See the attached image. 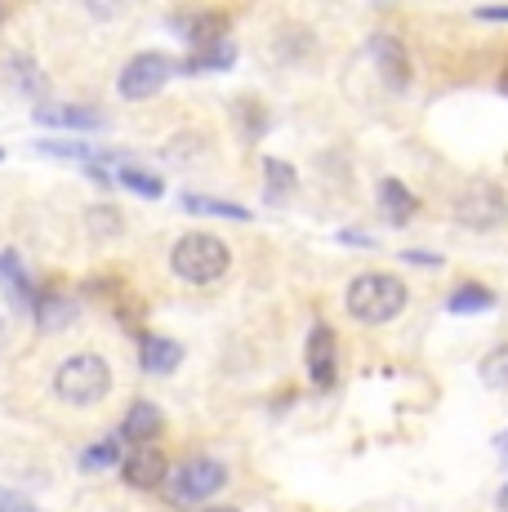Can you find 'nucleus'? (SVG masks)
<instances>
[{"instance_id": "nucleus-1", "label": "nucleus", "mask_w": 508, "mask_h": 512, "mask_svg": "<svg viewBox=\"0 0 508 512\" xmlns=\"http://www.w3.org/2000/svg\"><path fill=\"white\" fill-rule=\"evenodd\" d=\"M406 308V281H397L393 272H361L348 285V312L361 326H384Z\"/></svg>"}, {"instance_id": "nucleus-2", "label": "nucleus", "mask_w": 508, "mask_h": 512, "mask_svg": "<svg viewBox=\"0 0 508 512\" xmlns=\"http://www.w3.org/2000/svg\"><path fill=\"white\" fill-rule=\"evenodd\" d=\"M54 392L67 406H81V410L99 406L107 392H112V370H107V361L99 352H76V357H67L54 370Z\"/></svg>"}, {"instance_id": "nucleus-3", "label": "nucleus", "mask_w": 508, "mask_h": 512, "mask_svg": "<svg viewBox=\"0 0 508 512\" xmlns=\"http://www.w3.org/2000/svg\"><path fill=\"white\" fill-rule=\"evenodd\" d=\"M228 245L219 241V236H210V232H188V236H179L174 241V250H170V268H174V277H183V281H192V285H214L228 272Z\"/></svg>"}, {"instance_id": "nucleus-4", "label": "nucleus", "mask_w": 508, "mask_h": 512, "mask_svg": "<svg viewBox=\"0 0 508 512\" xmlns=\"http://www.w3.org/2000/svg\"><path fill=\"white\" fill-rule=\"evenodd\" d=\"M223 486H228V468H223L219 459H188V464H179L165 477V504L192 508V504H201V499L219 495Z\"/></svg>"}, {"instance_id": "nucleus-5", "label": "nucleus", "mask_w": 508, "mask_h": 512, "mask_svg": "<svg viewBox=\"0 0 508 512\" xmlns=\"http://www.w3.org/2000/svg\"><path fill=\"white\" fill-rule=\"evenodd\" d=\"M174 72H183V63H174L170 54H134L130 63H125V72H121V81H116V90H121V98L139 103V98L161 94L165 81H170Z\"/></svg>"}, {"instance_id": "nucleus-6", "label": "nucleus", "mask_w": 508, "mask_h": 512, "mask_svg": "<svg viewBox=\"0 0 508 512\" xmlns=\"http://www.w3.org/2000/svg\"><path fill=\"white\" fill-rule=\"evenodd\" d=\"M455 214H459V223H464V228L486 232V228H500V223H504L508 201H504V192H500V187H495V183L477 179V183L468 187L464 196H459Z\"/></svg>"}, {"instance_id": "nucleus-7", "label": "nucleus", "mask_w": 508, "mask_h": 512, "mask_svg": "<svg viewBox=\"0 0 508 512\" xmlns=\"http://www.w3.org/2000/svg\"><path fill=\"white\" fill-rule=\"evenodd\" d=\"M370 58H375V67L384 72V81L393 85V90H406L410 85V54H406V45L397 41L393 32L370 36Z\"/></svg>"}, {"instance_id": "nucleus-8", "label": "nucleus", "mask_w": 508, "mask_h": 512, "mask_svg": "<svg viewBox=\"0 0 508 512\" xmlns=\"http://www.w3.org/2000/svg\"><path fill=\"white\" fill-rule=\"evenodd\" d=\"M121 477L130 481L134 490H156L170 477V464H165V455L156 446H134V455L121 459Z\"/></svg>"}, {"instance_id": "nucleus-9", "label": "nucleus", "mask_w": 508, "mask_h": 512, "mask_svg": "<svg viewBox=\"0 0 508 512\" xmlns=\"http://www.w3.org/2000/svg\"><path fill=\"white\" fill-rule=\"evenodd\" d=\"M335 330L330 326H312L308 334V374L317 388H335V370H339V357H335Z\"/></svg>"}, {"instance_id": "nucleus-10", "label": "nucleus", "mask_w": 508, "mask_h": 512, "mask_svg": "<svg viewBox=\"0 0 508 512\" xmlns=\"http://www.w3.org/2000/svg\"><path fill=\"white\" fill-rule=\"evenodd\" d=\"M0 290H5V299L14 303L18 312H36V299H41V294L32 290V281H27V272H23V263H18L14 250L0 254Z\"/></svg>"}, {"instance_id": "nucleus-11", "label": "nucleus", "mask_w": 508, "mask_h": 512, "mask_svg": "<svg viewBox=\"0 0 508 512\" xmlns=\"http://www.w3.org/2000/svg\"><path fill=\"white\" fill-rule=\"evenodd\" d=\"M161 428H165V419H161V410L152 406V401H134L130 410H125V423H121V437H130L134 446H152L156 437H161Z\"/></svg>"}, {"instance_id": "nucleus-12", "label": "nucleus", "mask_w": 508, "mask_h": 512, "mask_svg": "<svg viewBox=\"0 0 508 512\" xmlns=\"http://www.w3.org/2000/svg\"><path fill=\"white\" fill-rule=\"evenodd\" d=\"M139 361L148 374H174L183 361V348L174 339H161V334H143L139 339Z\"/></svg>"}, {"instance_id": "nucleus-13", "label": "nucleus", "mask_w": 508, "mask_h": 512, "mask_svg": "<svg viewBox=\"0 0 508 512\" xmlns=\"http://www.w3.org/2000/svg\"><path fill=\"white\" fill-rule=\"evenodd\" d=\"M32 116L54 130H103V112L94 107H32Z\"/></svg>"}, {"instance_id": "nucleus-14", "label": "nucleus", "mask_w": 508, "mask_h": 512, "mask_svg": "<svg viewBox=\"0 0 508 512\" xmlns=\"http://www.w3.org/2000/svg\"><path fill=\"white\" fill-rule=\"evenodd\" d=\"M107 165H116V174H112V183H125L134 196H148V201H156V196L165 192V183L156 179L152 170H139L134 161H125V156H103V170Z\"/></svg>"}, {"instance_id": "nucleus-15", "label": "nucleus", "mask_w": 508, "mask_h": 512, "mask_svg": "<svg viewBox=\"0 0 508 512\" xmlns=\"http://www.w3.org/2000/svg\"><path fill=\"white\" fill-rule=\"evenodd\" d=\"M379 210L388 214V223H410L415 219V210H419V201H415V192H406V183H397V179H384L379 183Z\"/></svg>"}, {"instance_id": "nucleus-16", "label": "nucleus", "mask_w": 508, "mask_h": 512, "mask_svg": "<svg viewBox=\"0 0 508 512\" xmlns=\"http://www.w3.org/2000/svg\"><path fill=\"white\" fill-rule=\"evenodd\" d=\"M32 317H36V326H41L45 334L63 330V326H72V321H76V303L67 299V294H41Z\"/></svg>"}, {"instance_id": "nucleus-17", "label": "nucleus", "mask_w": 508, "mask_h": 512, "mask_svg": "<svg viewBox=\"0 0 508 512\" xmlns=\"http://www.w3.org/2000/svg\"><path fill=\"white\" fill-rule=\"evenodd\" d=\"M232 58H237V49H232V41H214V45H205V49H192V58L183 63V72H188V76L223 72V67H232Z\"/></svg>"}, {"instance_id": "nucleus-18", "label": "nucleus", "mask_w": 508, "mask_h": 512, "mask_svg": "<svg viewBox=\"0 0 508 512\" xmlns=\"http://www.w3.org/2000/svg\"><path fill=\"white\" fill-rule=\"evenodd\" d=\"M486 308H495V294L477 281H464L451 299H446V312H486Z\"/></svg>"}, {"instance_id": "nucleus-19", "label": "nucleus", "mask_w": 508, "mask_h": 512, "mask_svg": "<svg viewBox=\"0 0 508 512\" xmlns=\"http://www.w3.org/2000/svg\"><path fill=\"white\" fill-rule=\"evenodd\" d=\"M183 210H188V214H214V219H237V223L250 219V210H241V205H232V201H210V196H197V192L183 196Z\"/></svg>"}, {"instance_id": "nucleus-20", "label": "nucleus", "mask_w": 508, "mask_h": 512, "mask_svg": "<svg viewBox=\"0 0 508 512\" xmlns=\"http://www.w3.org/2000/svg\"><path fill=\"white\" fill-rule=\"evenodd\" d=\"M477 374H482V383L491 392H508V343H500V348L486 352L482 366H477Z\"/></svg>"}, {"instance_id": "nucleus-21", "label": "nucleus", "mask_w": 508, "mask_h": 512, "mask_svg": "<svg viewBox=\"0 0 508 512\" xmlns=\"http://www.w3.org/2000/svg\"><path fill=\"white\" fill-rule=\"evenodd\" d=\"M116 464H121V446H116V437L94 441V446L81 455V468L85 472H103V468H116Z\"/></svg>"}, {"instance_id": "nucleus-22", "label": "nucleus", "mask_w": 508, "mask_h": 512, "mask_svg": "<svg viewBox=\"0 0 508 512\" xmlns=\"http://www.w3.org/2000/svg\"><path fill=\"white\" fill-rule=\"evenodd\" d=\"M45 156H67V161H94V147L85 143H63V139H41L36 143Z\"/></svg>"}, {"instance_id": "nucleus-23", "label": "nucleus", "mask_w": 508, "mask_h": 512, "mask_svg": "<svg viewBox=\"0 0 508 512\" xmlns=\"http://www.w3.org/2000/svg\"><path fill=\"white\" fill-rule=\"evenodd\" d=\"M263 174L272 179V201H277V192H290V187H295V165L277 161V156H268V161H263Z\"/></svg>"}, {"instance_id": "nucleus-24", "label": "nucleus", "mask_w": 508, "mask_h": 512, "mask_svg": "<svg viewBox=\"0 0 508 512\" xmlns=\"http://www.w3.org/2000/svg\"><path fill=\"white\" fill-rule=\"evenodd\" d=\"M121 210H112V205H94L90 210V232L94 236H116L121 232V219H116Z\"/></svg>"}, {"instance_id": "nucleus-25", "label": "nucleus", "mask_w": 508, "mask_h": 512, "mask_svg": "<svg viewBox=\"0 0 508 512\" xmlns=\"http://www.w3.org/2000/svg\"><path fill=\"white\" fill-rule=\"evenodd\" d=\"M0 512H32V504H27L18 490H9V486H0Z\"/></svg>"}, {"instance_id": "nucleus-26", "label": "nucleus", "mask_w": 508, "mask_h": 512, "mask_svg": "<svg viewBox=\"0 0 508 512\" xmlns=\"http://www.w3.org/2000/svg\"><path fill=\"white\" fill-rule=\"evenodd\" d=\"M406 263H424V268H442V254H424V250H402Z\"/></svg>"}, {"instance_id": "nucleus-27", "label": "nucleus", "mask_w": 508, "mask_h": 512, "mask_svg": "<svg viewBox=\"0 0 508 512\" xmlns=\"http://www.w3.org/2000/svg\"><path fill=\"white\" fill-rule=\"evenodd\" d=\"M477 18H482V23H508V5H500V9H477Z\"/></svg>"}, {"instance_id": "nucleus-28", "label": "nucleus", "mask_w": 508, "mask_h": 512, "mask_svg": "<svg viewBox=\"0 0 508 512\" xmlns=\"http://www.w3.org/2000/svg\"><path fill=\"white\" fill-rule=\"evenodd\" d=\"M495 455L508 459V432H500V437H495Z\"/></svg>"}, {"instance_id": "nucleus-29", "label": "nucleus", "mask_w": 508, "mask_h": 512, "mask_svg": "<svg viewBox=\"0 0 508 512\" xmlns=\"http://www.w3.org/2000/svg\"><path fill=\"white\" fill-rule=\"evenodd\" d=\"M500 512H508V486L500 490Z\"/></svg>"}, {"instance_id": "nucleus-30", "label": "nucleus", "mask_w": 508, "mask_h": 512, "mask_svg": "<svg viewBox=\"0 0 508 512\" xmlns=\"http://www.w3.org/2000/svg\"><path fill=\"white\" fill-rule=\"evenodd\" d=\"M205 512H237V508H205Z\"/></svg>"}, {"instance_id": "nucleus-31", "label": "nucleus", "mask_w": 508, "mask_h": 512, "mask_svg": "<svg viewBox=\"0 0 508 512\" xmlns=\"http://www.w3.org/2000/svg\"><path fill=\"white\" fill-rule=\"evenodd\" d=\"M0 23H5V9H0Z\"/></svg>"}, {"instance_id": "nucleus-32", "label": "nucleus", "mask_w": 508, "mask_h": 512, "mask_svg": "<svg viewBox=\"0 0 508 512\" xmlns=\"http://www.w3.org/2000/svg\"><path fill=\"white\" fill-rule=\"evenodd\" d=\"M0 161H5V152H0Z\"/></svg>"}]
</instances>
